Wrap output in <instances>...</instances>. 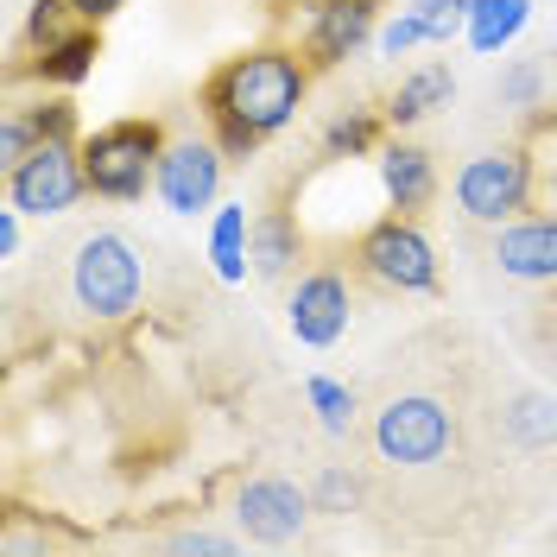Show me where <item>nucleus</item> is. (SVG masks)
<instances>
[{
	"instance_id": "15",
	"label": "nucleus",
	"mask_w": 557,
	"mask_h": 557,
	"mask_svg": "<svg viewBox=\"0 0 557 557\" xmlns=\"http://www.w3.org/2000/svg\"><path fill=\"white\" fill-rule=\"evenodd\" d=\"M247 260L260 278H278L292 260H298V222L285 209H260L253 228H247Z\"/></svg>"
},
{
	"instance_id": "11",
	"label": "nucleus",
	"mask_w": 557,
	"mask_h": 557,
	"mask_svg": "<svg viewBox=\"0 0 557 557\" xmlns=\"http://www.w3.org/2000/svg\"><path fill=\"white\" fill-rule=\"evenodd\" d=\"M368 38H374V0H317L311 7V26H305L311 64H348Z\"/></svg>"
},
{
	"instance_id": "27",
	"label": "nucleus",
	"mask_w": 557,
	"mask_h": 557,
	"mask_svg": "<svg viewBox=\"0 0 557 557\" xmlns=\"http://www.w3.org/2000/svg\"><path fill=\"white\" fill-rule=\"evenodd\" d=\"M172 552H235V539H222V532H177Z\"/></svg>"
},
{
	"instance_id": "1",
	"label": "nucleus",
	"mask_w": 557,
	"mask_h": 557,
	"mask_svg": "<svg viewBox=\"0 0 557 557\" xmlns=\"http://www.w3.org/2000/svg\"><path fill=\"white\" fill-rule=\"evenodd\" d=\"M305 89H311V76L292 51H247L209 76L203 102L209 121L222 127V146L247 152V146L273 139L278 127H292V114L305 108Z\"/></svg>"
},
{
	"instance_id": "2",
	"label": "nucleus",
	"mask_w": 557,
	"mask_h": 557,
	"mask_svg": "<svg viewBox=\"0 0 557 557\" xmlns=\"http://www.w3.org/2000/svg\"><path fill=\"white\" fill-rule=\"evenodd\" d=\"M159 159H165V139L152 121H114L83 139V177L108 203H139L159 184Z\"/></svg>"
},
{
	"instance_id": "4",
	"label": "nucleus",
	"mask_w": 557,
	"mask_h": 557,
	"mask_svg": "<svg viewBox=\"0 0 557 557\" xmlns=\"http://www.w3.org/2000/svg\"><path fill=\"white\" fill-rule=\"evenodd\" d=\"M450 444H456V424L431 393H399L374 412V450L393 469H431V462L450 456Z\"/></svg>"
},
{
	"instance_id": "25",
	"label": "nucleus",
	"mask_w": 557,
	"mask_h": 557,
	"mask_svg": "<svg viewBox=\"0 0 557 557\" xmlns=\"http://www.w3.org/2000/svg\"><path fill=\"white\" fill-rule=\"evenodd\" d=\"M89 58H96V38H70V45H58V64H51V70L70 83V76H83V70H89Z\"/></svg>"
},
{
	"instance_id": "5",
	"label": "nucleus",
	"mask_w": 557,
	"mask_h": 557,
	"mask_svg": "<svg viewBox=\"0 0 557 557\" xmlns=\"http://www.w3.org/2000/svg\"><path fill=\"white\" fill-rule=\"evenodd\" d=\"M83 190H89V177H83V152H70V139H38L7 172V203L20 215H64Z\"/></svg>"
},
{
	"instance_id": "10",
	"label": "nucleus",
	"mask_w": 557,
	"mask_h": 557,
	"mask_svg": "<svg viewBox=\"0 0 557 557\" xmlns=\"http://www.w3.org/2000/svg\"><path fill=\"white\" fill-rule=\"evenodd\" d=\"M285 323L305 348H336L348 330V285L336 273H311L298 278L292 305H285Z\"/></svg>"
},
{
	"instance_id": "24",
	"label": "nucleus",
	"mask_w": 557,
	"mask_h": 557,
	"mask_svg": "<svg viewBox=\"0 0 557 557\" xmlns=\"http://www.w3.org/2000/svg\"><path fill=\"white\" fill-rule=\"evenodd\" d=\"M368 139H374V121L368 114H343L330 127V152H368Z\"/></svg>"
},
{
	"instance_id": "14",
	"label": "nucleus",
	"mask_w": 557,
	"mask_h": 557,
	"mask_svg": "<svg viewBox=\"0 0 557 557\" xmlns=\"http://www.w3.org/2000/svg\"><path fill=\"white\" fill-rule=\"evenodd\" d=\"M450 96H456L450 64H424V70H412V76L393 89V102H386V121H393V127H412V121H424V114L450 108Z\"/></svg>"
},
{
	"instance_id": "21",
	"label": "nucleus",
	"mask_w": 557,
	"mask_h": 557,
	"mask_svg": "<svg viewBox=\"0 0 557 557\" xmlns=\"http://www.w3.org/2000/svg\"><path fill=\"white\" fill-rule=\"evenodd\" d=\"M500 108H539V96H545V70L539 64H513L507 76H500Z\"/></svg>"
},
{
	"instance_id": "6",
	"label": "nucleus",
	"mask_w": 557,
	"mask_h": 557,
	"mask_svg": "<svg viewBox=\"0 0 557 557\" xmlns=\"http://www.w3.org/2000/svg\"><path fill=\"white\" fill-rule=\"evenodd\" d=\"M525 190H532V165L520 152H475L462 172H456V209L469 222H513L525 209Z\"/></svg>"
},
{
	"instance_id": "8",
	"label": "nucleus",
	"mask_w": 557,
	"mask_h": 557,
	"mask_svg": "<svg viewBox=\"0 0 557 557\" xmlns=\"http://www.w3.org/2000/svg\"><path fill=\"white\" fill-rule=\"evenodd\" d=\"M317 494H305L298 482H285V475H260V482H247L235 494V520L253 545H292L305 520H311Z\"/></svg>"
},
{
	"instance_id": "28",
	"label": "nucleus",
	"mask_w": 557,
	"mask_h": 557,
	"mask_svg": "<svg viewBox=\"0 0 557 557\" xmlns=\"http://www.w3.org/2000/svg\"><path fill=\"white\" fill-rule=\"evenodd\" d=\"M0 253H20V209H0Z\"/></svg>"
},
{
	"instance_id": "12",
	"label": "nucleus",
	"mask_w": 557,
	"mask_h": 557,
	"mask_svg": "<svg viewBox=\"0 0 557 557\" xmlns=\"http://www.w3.org/2000/svg\"><path fill=\"white\" fill-rule=\"evenodd\" d=\"M494 267L507 278H557V215L507 222L494 235Z\"/></svg>"
},
{
	"instance_id": "19",
	"label": "nucleus",
	"mask_w": 557,
	"mask_h": 557,
	"mask_svg": "<svg viewBox=\"0 0 557 557\" xmlns=\"http://www.w3.org/2000/svg\"><path fill=\"white\" fill-rule=\"evenodd\" d=\"M305 399H311L317 424H323L330 437H348V431H355V393H348L343 381H330V374H311V381H305Z\"/></svg>"
},
{
	"instance_id": "7",
	"label": "nucleus",
	"mask_w": 557,
	"mask_h": 557,
	"mask_svg": "<svg viewBox=\"0 0 557 557\" xmlns=\"http://www.w3.org/2000/svg\"><path fill=\"white\" fill-rule=\"evenodd\" d=\"M159 203L172 209V215H203L215 209L222 197V146H209V139H172L165 146V159H159Z\"/></svg>"
},
{
	"instance_id": "22",
	"label": "nucleus",
	"mask_w": 557,
	"mask_h": 557,
	"mask_svg": "<svg viewBox=\"0 0 557 557\" xmlns=\"http://www.w3.org/2000/svg\"><path fill=\"white\" fill-rule=\"evenodd\" d=\"M412 45H431V33H424V20L406 7V13H393V20L381 26V51H386V58H406Z\"/></svg>"
},
{
	"instance_id": "13",
	"label": "nucleus",
	"mask_w": 557,
	"mask_h": 557,
	"mask_svg": "<svg viewBox=\"0 0 557 557\" xmlns=\"http://www.w3.org/2000/svg\"><path fill=\"white\" fill-rule=\"evenodd\" d=\"M381 190L393 209H424L431 203V190H437V165H431V152L412 146V139H393L381 146Z\"/></svg>"
},
{
	"instance_id": "3",
	"label": "nucleus",
	"mask_w": 557,
	"mask_h": 557,
	"mask_svg": "<svg viewBox=\"0 0 557 557\" xmlns=\"http://www.w3.org/2000/svg\"><path fill=\"white\" fill-rule=\"evenodd\" d=\"M70 292L76 305L102 323H121V317L139 311V292H146V273H139V253L121 235H89L70 260Z\"/></svg>"
},
{
	"instance_id": "26",
	"label": "nucleus",
	"mask_w": 557,
	"mask_h": 557,
	"mask_svg": "<svg viewBox=\"0 0 557 557\" xmlns=\"http://www.w3.org/2000/svg\"><path fill=\"white\" fill-rule=\"evenodd\" d=\"M355 494H361V482L343 475V469H330V475L317 482V500H323V507H355Z\"/></svg>"
},
{
	"instance_id": "16",
	"label": "nucleus",
	"mask_w": 557,
	"mask_h": 557,
	"mask_svg": "<svg viewBox=\"0 0 557 557\" xmlns=\"http://www.w3.org/2000/svg\"><path fill=\"white\" fill-rule=\"evenodd\" d=\"M525 20H532V0H469V45L494 58L525 33Z\"/></svg>"
},
{
	"instance_id": "20",
	"label": "nucleus",
	"mask_w": 557,
	"mask_h": 557,
	"mask_svg": "<svg viewBox=\"0 0 557 557\" xmlns=\"http://www.w3.org/2000/svg\"><path fill=\"white\" fill-rule=\"evenodd\" d=\"M412 13L424 20L431 45H450L456 33H469V0H412Z\"/></svg>"
},
{
	"instance_id": "9",
	"label": "nucleus",
	"mask_w": 557,
	"mask_h": 557,
	"mask_svg": "<svg viewBox=\"0 0 557 557\" xmlns=\"http://www.w3.org/2000/svg\"><path fill=\"white\" fill-rule=\"evenodd\" d=\"M361 267L393 285V292H431L437 285V253L431 242L418 235L412 222H381V228H368V242H361Z\"/></svg>"
},
{
	"instance_id": "18",
	"label": "nucleus",
	"mask_w": 557,
	"mask_h": 557,
	"mask_svg": "<svg viewBox=\"0 0 557 557\" xmlns=\"http://www.w3.org/2000/svg\"><path fill=\"white\" fill-rule=\"evenodd\" d=\"M500 418H507V437H513V444H552L557 437V399L552 393H520Z\"/></svg>"
},
{
	"instance_id": "23",
	"label": "nucleus",
	"mask_w": 557,
	"mask_h": 557,
	"mask_svg": "<svg viewBox=\"0 0 557 557\" xmlns=\"http://www.w3.org/2000/svg\"><path fill=\"white\" fill-rule=\"evenodd\" d=\"M33 146H38L33 114H7V121H0V165H7V172H13V165L33 152Z\"/></svg>"
},
{
	"instance_id": "17",
	"label": "nucleus",
	"mask_w": 557,
	"mask_h": 557,
	"mask_svg": "<svg viewBox=\"0 0 557 557\" xmlns=\"http://www.w3.org/2000/svg\"><path fill=\"white\" fill-rule=\"evenodd\" d=\"M247 228H253V215L242 203H222L215 209V222H209V260H215V278L222 285H242L247 278Z\"/></svg>"
},
{
	"instance_id": "29",
	"label": "nucleus",
	"mask_w": 557,
	"mask_h": 557,
	"mask_svg": "<svg viewBox=\"0 0 557 557\" xmlns=\"http://www.w3.org/2000/svg\"><path fill=\"white\" fill-rule=\"evenodd\" d=\"M64 7L76 13V20H108V13H114L121 0H64Z\"/></svg>"
}]
</instances>
